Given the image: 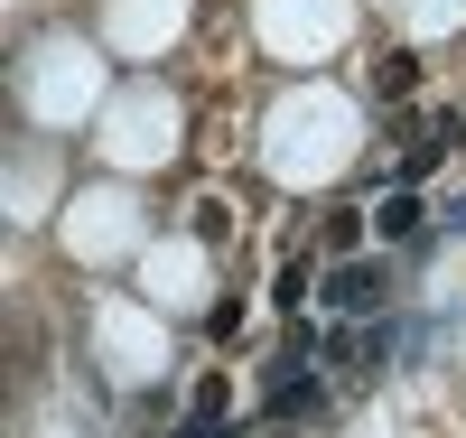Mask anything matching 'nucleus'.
Here are the masks:
<instances>
[{"label": "nucleus", "instance_id": "obj_6", "mask_svg": "<svg viewBox=\"0 0 466 438\" xmlns=\"http://www.w3.org/2000/svg\"><path fill=\"white\" fill-rule=\"evenodd\" d=\"M270 299H280V308L299 317V299H308V261H289V270H280V290H270Z\"/></svg>", "mask_w": 466, "mask_h": 438}, {"label": "nucleus", "instance_id": "obj_3", "mask_svg": "<svg viewBox=\"0 0 466 438\" xmlns=\"http://www.w3.org/2000/svg\"><path fill=\"white\" fill-rule=\"evenodd\" d=\"M410 85H420V56H410V47H382V56H373V94H382V103H401Z\"/></svg>", "mask_w": 466, "mask_h": 438}, {"label": "nucleus", "instance_id": "obj_5", "mask_svg": "<svg viewBox=\"0 0 466 438\" xmlns=\"http://www.w3.org/2000/svg\"><path fill=\"white\" fill-rule=\"evenodd\" d=\"M439 140H448V131H439ZM439 140H420V149H401V187H420V178L439 168Z\"/></svg>", "mask_w": 466, "mask_h": 438}, {"label": "nucleus", "instance_id": "obj_4", "mask_svg": "<svg viewBox=\"0 0 466 438\" xmlns=\"http://www.w3.org/2000/svg\"><path fill=\"white\" fill-rule=\"evenodd\" d=\"M177 438H233V420H224V382H206V392H197V420H187Z\"/></svg>", "mask_w": 466, "mask_h": 438}, {"label": "nucleus", "instance_id": "obj_1", "mask_svg": "<svg viewBox=\"0 0 466 438\" xmlns=\"http://www.w3.org/2000/svg\"><path fill=\"white\" fill-rule=\"evenodd\" d=\"M382 299H392V270H382V261H336V270H327V308L373 317Z\"/></svg>", "mask_w": 466, "mask_h": 438}, {"label": "nucleus", "instance_id": "obj_2", "mask_svg": "<svg viewBox=\"0 0 466 438\" xmlns=\"http://www.w3.org/2000/svg\"><path fill=\"white\" fill-rule=\"evenodd\" d=\"M373 233H382V243H410V233H420V196H410V187H392V196L373 206Z\"/></svg>", "mask_w": 466, "mask_h": 438}]
</instances>
